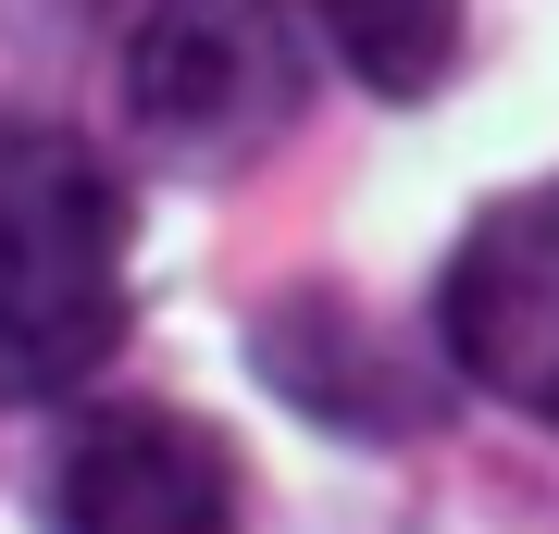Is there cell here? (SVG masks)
I'll use <instances>...</instances> for the list:
<instances>
[{
    "instance_id": "cell-1",
    "label": "cell",
    "mask_w": 559,
    "mask_h": 534,
    "mask_svg": "<svg viewBox=\"0 0 559 534\" xmlns=\"http://www.w3.org/2000/svg\"><path fill=\"white\" fill-rule=\"evenodd\" d=\"M138 199L75 124H0V411H50L124 348Z\"/></svg>"
},
{
    "instance_id": "cell-2",
    "label": "cell",
    "mask_w": 559,
    "mask_h": 534,
    "mask_svg": "<svg viewBox=\"0 0 559 534\" xmlns=\"http://www.w3.org/2000/svg\"><path fill=\"white\" fill-rule=\"evenodd\" d=\"M311 99V25L299 0H150L124 38V112L162 162L237 175L299 124Z\"/></svg>"
},
{
    "instance_id": "cell-3",
    "label": "cell",
    "mask_w": 559,
    "mask_h": 534,
    "mask_svg": "<svg viewBox=\"0 0 559 534\" xmlns=\"http://www.w3.org/2000/svg\"><path fill=\"white\" fill-rule=\"evenodd\" d=\"M436 348L460 385L559 436V175L498 199L436 274Z\"/></svg>"
},
{
    "instance_id": "cell-4",
    "label": "cell",
    "mask_w": 559,
    "mask_h": 534,
    "mask_svg": "<svg viewBox=\"0 0 559 534\" xmlns=\"http://www.w3.org/2000/svg\"><path fill=\"white\" fill-rule=\"evenodd\" d=\"M237 448L150 397H100L50 448V534H237Z\"/></svg>"
},
{
    "instance_id": "cell-5",
    "label": "cell",
    "mask_w": 559,
    "mask_h": 534,
    "mask_svg": "<svg viewBox=\"0 0 559 534\" xmlns=\"http://www.w3.org/2000/svg\"><path fill=\"white\" fill-rule=\"evenodd\" d=\"M249 348H261V373H274V397H299V411L336 423V436H411V423H423L411 360L348 311V286H299V298H274Z\"/></svg>"
},
{
    "instance_id": "cell-6",
    "label": "cell",
    "mask_w": 559,
    "mask_h": 534,
    "mask_svg": "<svg viewBox=\"0 0 559 534\" xmlns=\"http://www.w3.org/2000/svg\"><path fill=\"white\" fill-rule=\"evenodd\" d=\"M460 0H323V50L373 99H436L460 75Z\"/></svg>"
}]
</instances>
